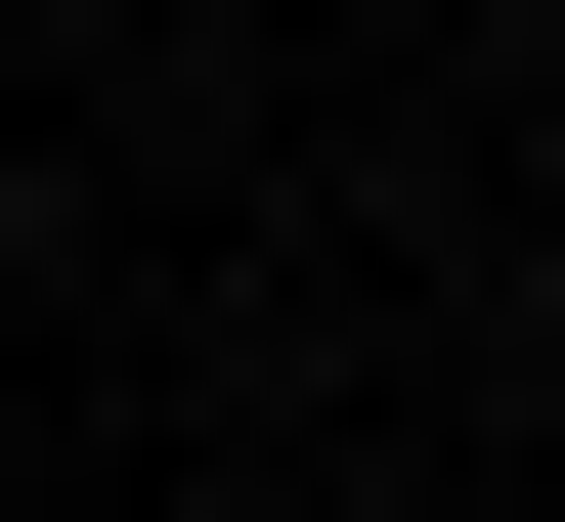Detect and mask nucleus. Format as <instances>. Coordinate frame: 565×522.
I'll use <instances>...</instances> for the list:
<instances>
[{
    "instance_id": "f257e3e1",
    "label": "nucleus",
    "mask_w": 565,
    "mask_h": 522,
    "mask_svg": "<svg viewBox=\"0 0 565 522\" xmlns=\"http://www.w3.org/2000/svg\"><path fill=\"white\" fill-rule=\"evenodd\" d=\"M0 262H44V174H0Z\"/></svg>"
}]
</instances>
